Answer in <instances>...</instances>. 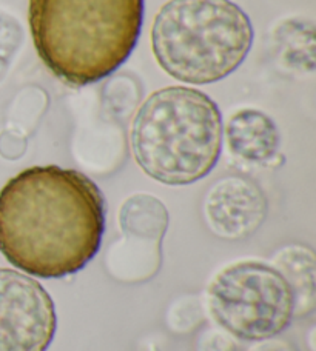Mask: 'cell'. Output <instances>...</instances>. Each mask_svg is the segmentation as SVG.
Masks as SVG:
<instances>
[{"label": "cell", "mask_w": 316, "mask_h": 351, "mask_svg": "<svg viewBox=\"0 0 316 351\" xmlns=\"http://www.w3.org/2000/svg\"><path fill=\"white\" fill-rule=\"evenodd\" d=\"M58 330L52 296L39 282L0 268V351H47Z\"/></svg>", "instance_id": "cell-6"}, {"label": "cell", "mask_w": 316, "mask_h": 351, "mask_svg": "<svg viewBox=\"0 0 316 351\" xmlns=\"http://www.w3.org/2000/svg\"><path fill=\"white\" fill-rule=\"evenodd\" d=\"M225 333L218 330H205V333L196 342V351H236L235 342Z\"/></svg>", "instance_id": "cell-10"}, {"label": "cell", "mask_w": 316, "mask_h": 351, "mask_svg": "<svg viewBox=\"0 0 316 351\" xmlns=\"http://www.w3.org/2000/svg\"><path fill=\"white\" fill-rule=\"evenodd\" d=\"M250 351H298V348L287 341L270 337V339L259 341L258 346L250 348Z\"/></svg>", "instance_id": "cell-11"}, {"label": "cell", "mask_w": 316, "mask_h": 351, "mask_svg": "<svg viewBox=\"0 0 316 351\" xmlns=\"http://www.w3.org/2000/svg\"><path fill=\"white\" fill-rule=\"evenodd\" d=\"M208 311L221 328L242 341L275 337L292 322V288L273 265L245 261L224 268L208 287Z\"/></svg>", "instance_id": "cell-5"}, {"label": "cell", "mask_w": 316, "mask_h": 351, "mask_svg": "<svg viewBox=\"0 0 316 351\" xmlns=\"http://www.w3.org/2000/svg\"><path fill=\"white\" fill-rule=\"evenodd\" d=\"M227 145L233 156L251 164H270L281 147V134L265 112L245 108L235 112L225 127Z\"/></svg>", "instance_id": "cell-8"}, {"label": "cell", "mask_w": 316, "mask_h": 351, "mask_svg": "<svg viewBox=\"0 0 316 351\" xmlns=\"http://www.w3.org/2000/svg\"><path fill=\"white\" fill-rule=\"evenodd\" d=\"M105 233V199L78 170L31 167L0 190V253L34 278L84 269Z\"/></svg>", "instance_id": "cell-1"}, {"label": "cell", "mask_w": 316, "mask_h": 351, "mask_svg": "<svg viewBox=\"0 0 316 351\" xmlns=\"http://www.w3.org/2000/svg\"><path fill=\"white\" fill-rule=\"evenodd\" d=\"M253 37L249 16L232 0H168L155 17L151 48L168 76L205 85L242 65Z\"/></svg>", "instance_id": "cell-4"}, {"label": "cell", "mask_w": 316, "mask_h": 351, "mask_svg": "<svg viewBox=\"0 0 316 351\" xmlns=\"http://www.w3.org/2000/svg\"><path fill=\"white\" fill-rule=\"evenodd\" d=\"M224 125L208 94L168 86L150 94L131 123V152L144 173L166 185H190L216 167Z\"/></svg>", "instance_id": "cell-3"}, {"label": "cell", "mask_w": 316, "mask_h": 351, "mask_svg": "<svg viewBox=\"0 0 316 351\" xmlns=\"http://www.w3.org/2000/svg\"><path fill=\"white\" fill-rule=\"evenodd\" d=\"M202 210L208 228L221 239L245 241L264 223L269 204L255 180L225 176L208 188Z\"/></svg>", "instance_id": "cell-7"}, {"label": "cell", "mask_w": 316, "mask_h": 351, "mask_svg": "<svg viewBox=\"0 0 316 351\" xmlns=\"http://www.w3.org/2000/svg\"><path fill=\"white\" fill-rule=\"evenodd\" d=\"M144 0H30L36 51L56 77L80 88L115 73L135 49Z\"/></svg>", "instance_id": "cell-2"}, {"label": "cell", "mask_w": 316, "mask_h": 351, "mask_svg": "<svg viewBox=\"0 0 316 351\" xmlns=\"http://www.w3.org/2000/svg\"><path fill=\"white\" fill-rule=\"evenodd\" d=\"M275 268L292 288L295 299L293 316H308L316 304V261L312 248L306 245H287L273 256Z\"/></svg>", "instance_id": "cell-9"}]
</instances>
